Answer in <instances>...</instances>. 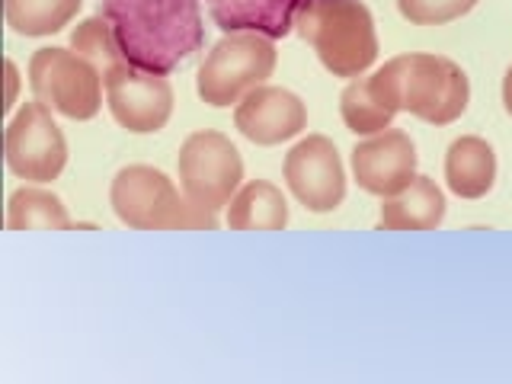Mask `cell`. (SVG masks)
Masks as SVG:
<instances>
[{
	"mask_svg": "<svg viewBox=\"0 0 512 384\" xmlns=\"http://www.w3.org/2000/svg\"><path fill=\"white\" fill-rule=\"evenodd\" d=\"M122 55L144 71L170 74L205 45L199 0H100Z\"/></svg>",
	"mask_w": 512,
	"mask_h": 384,
	"instance_id": "cell-1",
	"label": "cell"
},
{
	"mask_svg": "<svg viewBox=\"0 0 512 384\" xmlns=\"http://www.w3.org/2000/svg\"><path fill=\"white\" fill-rule=\"evenodd\" d=\"M375 100L391 112H410L429 125H448L464 116L471 84L461 64L442 55H397L368 77Z\"/></svg>",
	"mask_w": 512,
	"mask_h": 384,
	"instance_id": "cell-2",
	"label": "cell"
},
{
	"mask_svg": "<svg viewBox=\"0 0 512 384\" xmlns=\"http://www.w3.org/2000/svg\"><path fill=\"white\" fill-rule=\"evenodd\" d=\"M295 32L333 77H359L378 58L375 20L362 0H304Z\"/></svg>",
	"mask_w": 512,
	"mask_h": 384,
	"instance_id": "cell-3",
	"label": "cell"
},
{
	"mask_svg": "<svg viewBox=\"0 0 512 384\" xmlns=\"http://www.w3.org/2000/svg\"><path fill=\"white\" fill-rule=\"evenodd\" d=\"M109 205L122 224L135 231H186V228H218V215L192 205L173 180L157 167L132 164L116 173L109 186Z\"/></svg>",
	"mask_w": 512,
	"mask_h": 384,
	"instance_id": "cell-4",
	"label": "cell"
},
{
	"mask_svg": "<svg viewBox=\"0 0 512 384\" xmlns=\"http://www.w3.org/2000/svg\"><path fill=\"white\" fill-rule=\"evenodd\" d=\"M276 71V45L263 32H224L199 64L196 90L202 103L224 109L240 103L250 90Z\"/></svg>",
	"mask_w": 512,
	"mask_h": 384,
	"instance_id": "cell-5",
	"label": "cell"
},
{
	"mask_svg": "<svg viewBox=\"0 0 512 384\" xmlns=\"http://www.w3.org/2000/svg\"><path fill=\"white\" fill-rule=\"evenodd\" d=\"M29 87L39 103L64 119L87 122L103 106V71L74 48H39L29 58Z\"/></svg>",
	"mask_w": 512,
	"mask_h": 384,
	"instance_id": "cell-6",
	"label": "cell"
},
{
	"mask_svg": "<svg viewBox=\"0 0 512 384\" xmlns=\"http://www.w3.org/2000/svg\"><path fill=\"white\" fill-rule=\"evenodd\" d=\"M176 173H180L183 196L192 205L218 212V208H228L234 192L240 189L244 160H240V151L234 148L228 135L202 128V132H192L180 144Z\"/></svg>",
	"mask_w": 512,
	"mask_h": 384,
	"instance_id": "cell-7",
	"label": "cell"
},
{
	"mask_svg": "<svg viewBox=\"0 0 512 384\" xmlns=\"http://www.w3.org/2000/svg\"><path fill=\"white\" fill-rule=\"evenodd\" d=\"M4 151L10 173L29 183H52L68 164V141L52 119V109L39 100H29L16 109L7 125Z\"/></svg>",
	"mask_w": 512,
	"mask_h": 384,
	"instance_id": "cell-8",
	"label": "cell"
},
{
	"mask_svg": "<svg viewBox=\"0 0 512 384\" xmlns=\"http://www.w3.org/2000/svg\"><path fill=\"white\" fill-rule=\"evenodd\" d=\"M106 106L125 132L154 135L167 125L173 112V87L167 74L144 71L128 58L103 71Z\"/></svg>",
	"mask_w": 512,
	"mask_h": 384,
	"instance_id": "cell-9",
	"label": "cell"
},
{
	"mask_svg": "<svg viewBox=\"0 0 512 384\" xmlns=\"http://www.w3.org/2000/svg\"><path fill=\"white\" fill-rule=\"evenodd\" d=\"M285 183L292 196L308 208V212H333L346 199V170L336 144L327 135L301 138L292 151L285 154Z\"/></svg>",
	"mask_w": 512,
	"mask_h": 384,
	"instance_id": "cell-10",
	"label": "cell"
},
{
	"mask_svg": "<svg viewBox=\"0 0 512 384\" xmlns=\"http://www.w3.org/2000/svg\"><path fill=\"white\" fill-rule=\"evenodd\" d=\"M352 176L372 196L391 199L404 192L416 176V144L400 128L368 135L352 148Z\"/></svg>",
	"mask_w": 512,
	"mask_h": 384,
	"instance_id": "cell-11",
	"label": "cell"
},
{
	"mask_svg": "<svg viewBox=\"0 0 512 384\" xmlns=\"http://www.w3.org/2000/svg\"><path fill=\"white\" fill-rule=\"evenodd\" d=\"M237 132L253 144H282L308 125V106L285 87H256L234 109Z\"/></svg>",
	"mask_w": 512,
	"mask_h": 384,
	"instance_id": "cell-12",
	"label": "cell"
},
{
	"mask_svg": "<svg viewBox=\"0 0 512 384\" xmlns=\"http://www.w3.org/2000/svg\"><path fill=\"white\" fill-rule=\"evenodd\" d=\"M212 20L224 32H263L282 39L295 29L304 0H205Z\"/></svg>",
	"mask_w": 512,
	"mask_h": 384,
	"instance_id": "cell-13",
	"label": "cell"
},
{
	"mask_svg": "<svg viewBox=\"0 0 512 384\" xmlns=\"http://www.w3.org/2000/svg\"><path fill=\"white\" fill-rule=\"evenodd\" d=\"M445 218V196L429 176H413V183L384 199L378 224L384 231H432Z\"/></svg>",
	"mask_w": 512,
	"mask_h": 384,
	"instance_id": "cell-14",
	"label": "cell"
},
{
	"mask_svg": "<svg viewBox=\"0 0 512 384\" xmlns=\"http://www.w3.org/2000/svg\"><path fill=\"white\" fill-rule=\"evenodd\" d=\"M445 183L461 199H484L496 183V154L477 135L452 141L445 154Z\"/></svg>",
	"mask_w": 512,
	"mask_h": 384,
	"instance_id": "cell-15",
	"label": "cell"
},
{
	"mask_svg": "<svg viewBox=\"0 0 512 384\" xmlns=\"http://www.w3.org/2000/svg\"><path fill=\"white\" fill-rule=\"evenodd\" d=\"M231 231H282L288 224V202L282 189L269 180H250L228 202Z\"/></svg>",
	"mask_w": 512,
	"mask_h": 384,
	"instance_id": "cell-16",
	"label": "cell"
},
{
	"mask_svg": "<svg viewBox=\"0 0 512 384\" xmlns=\"http://www.w3.org/2000/svg\"><path fill=\"white\" fill-rule=\"evenodd\" d=\"M10 231H68L71 215L64 202L45 186H20L7 199Z\"/></svg>",
	"mask_w": 512,
	"mask_h": 384,
	"instance_id": "cell-17",
	"label": "cell"
},
{
	"mask_svg": "<svg viewBox=\"0 0 512 384\" xmlns=\"http://www.w3.org/2000/svg\"><path fill=\"white\" fill-rule=\"evenodd\" d=\"M84 7V0H4L7 26L26 39L61 32Z\"/></svg>",
	"mask_w": 512,
	"mask_h": 384,
	"instance_id": "cell-18",
	"label": "cell"
},
{
	"mask_svg": "<svg viewBox=\"0 0 512 384\" xmlns=\"http://www.w3.org/2000/svg\"><path fill=\"white\" fill-rule=\"evenodd\" d=\"M340 112H343L346 128H349V132H356V135L388 132L394 116H397V112H391L388 106H381L375 100L372 87H368V77L365 80H352V84L343 90V96H340Z\"/></svg>",
	"mask_w": 512,
	"mask_h": 384,
	"instance_id": "cell-19",
	"label": "cell"
},
{
	"mask_svg": "<svg viewBox=\"0 0 512 384\" xmlns=\"http://www.w3.org/2000/svg\"><path fill=\"white\" fill-rule=\"evenodd\" d=\"M71 48L77 55H84L87 61H93L96 68L106 71L112 68L116 61H122V45L116 39V29L106 20V16H87V20H80L77 29L71 32Z\"/></svg>",
	"mask_w": 512,
	"mask_h": 384,
	"instance_id": "cell-20",
	"label": "cell"
},
{
	"mask_svg": "<svg viewBox=\"0 0 512 384\" xmlns=\"http://www.w3.org/2000/svg\"><path fill=\"white\" fill-rule=\"evenodd\" d=\"M477 0H397V10L413 26H442L471 13Z\"/></svg>",
	"mask_w": 512,
	"mask_h": 384,
	"instance_id": "cell-21",
	"label": "cell"
},
{
	"mask_svg": "<svg viewBox=\"0 0 512 384\" xmlns=\"http://www.w3.org/2000/svg\"><path fill=\"white\" fill-rule=\"evenodd\" d=\"M4 74H7V103H4V109L10 112L16 106V93H20V68H16L13 58L4 61Z\"/></svg>",
	"mask_w": 512,
	"mask_h": 384,
	"instance_id": "cell-22",
	"label": "cell"
},
{
	"mask_svg": "<svg viewBox=\"0 0 512 384\" xmlns=\"http://www.w3.org/2000/svg\"><path fill=\"white\" fill-rule=\"evenodd\" d=\"M503 106H506V112L512 116V64H509V71L503 77Z\"/></svg>",
	"mask_w": 512,
	"mask_h": 384,
	"instance_id": "cell-23",
	"label": "cell"
}]
</instances>
